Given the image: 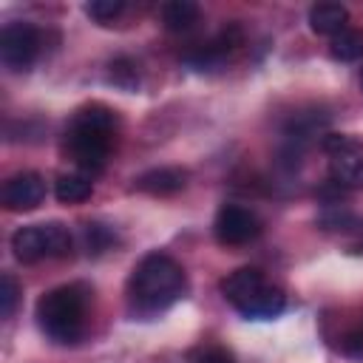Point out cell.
<instances>
[{
	"label": "cell",
	"instance_id": "13",
	"mask_svg": "<svg viewBox=\"0 0 363 363\" xmlns=\"http://www.w3.org/2000/svg\"><path fill=\"white\" fill-rule=\"evenodd\" d=\"M199 23V6L193 0H170L162 6V26L167 31H187Z\"/></svg>",
	"mask_w": 363,
	"mask_h": 363
},
{
	"label": "cell",
	"instance_id": "16",
	"mask_svg": "<svg viewBox=\"0 0 363 363\" xmlns=\"http://www.w3.org/2000/svg\"><path fill=\"white\" fill-rule=\"evenodd\" d=\"M17 295H20V286L14 281L11 272H3L0 275V315L3 318H11L14 306H17Z\"/></svg>",
	"mask_w": 363,
	"mask_h": 363
},
{
	"label": "cell",
	"instance_id": "10",
	"mask_svg": "<svg viewBox=\"0 0 363 363\" xmlns=\"http://www.w3.org/2000/svg\"><path fill=\"white\" fill-rule=\"evenodd\" d=\"M133 182H136L133 187L142 190V193H150V196H173V193L184 190L187 170H182V167H156V170L142 173Z\"/></svg>",
	"mask_w": 363,
	"mask_h": 363
},
{
	"label": "cell",
	"instance_id": "19",
	"mask_svg": "<svg viewBox=\"0 0 363 363\" xmlns=\"http://www.w3.org/2000/svg\"><path fill=\"white\" fill-rule=\"evenodd\" d=\"M360 88H363V68H360Z\"/></svg>",
	"mask_w": 363,
	"mask_h": 363
},
{
	"label": "cell",
	"instance_id": "3",
	"mask_svg": "<svg viewBox=\"0 0 363 363\" xmlns=\"http://www.w3.org/2000/svg\"><path fill=\"white\" fill-rule=\"evenodd\" d=\"M88 286L82 284H62L40 295L37 301V323L43 335L60 346H74L85 335V315H88Z\"/></svg>",
	"mask_w": 363,
	"mask_h": 363
},
{
	"label": "cell",
	"instance_id": "18",
	"mask_svg": "<svg viewBox=\"0 0 363 363\" xmlns=\"http://www.w3.org/2000/svg\"><path fill=\"white\" fill-rule=\"evenodd\" d=\"M111 82H116V85H122V88H133V85L139 82L133 62H128V60L111 62Z\"/></svg>",
	"mask_w": 363,
	"mask_h": 363
},
{
	"label": "cell",
	"instance_id": "6",
	"mask_svg": "<svg viewBox=\"0 0 363 363\" xmlns=\"http://www.w3.org/2000/svg\"><path fill=\"white\" fill-rule=\"evenodd\" d=\"M323 150L329 156L332 184L343 190H363V147L343 133H329L323 139Z\"/></svg>",
	"mask_w": 363,
	"mask_h": 363
},
{
	"label": "cell",
	"instance_id": "4",
	"mask_svg": "<svg viewBox=\"0 0 363 363\" xmlns=\"http://www.w3.org/2000/svg\"><path fill=\"white\" fill-rule=\"evenodd\" d=\"M221 295L250 320H272L284 312V292L255 267H241L221 281Z\"/></svg>",
	"mask_w": 363,
	"mask_h": 363
},
{
	"label": "cell",
	"instance_id": "7",
	"mask_svg": "<svg viewBox=\"0 0 363 363\" xmlns=\"http://www.w3.org/2000/svg\"><path fill=\"white\" fill-rule=\"evenodd\" d=\"M40 57V31L31 23H9L0 31V62L11 74L28 71Z\"/></svg>",
	"mask_w": 363,
	"mask_h": 363
},
{
	"label": "cell",
	"instance_id": "2",
	"mask_svg": "<svg viewBox=\"0 0 363 363\" xmlns=\"http://www.w3.org/2000/svg\"><path fill=\"white\" fill-rule=\"evenodd\" d=\"M113 130H116V116L111 108L94 102L79 108L65 130L62 147L68 159L88 176L99 173L108 164L111 147H113Z\"/></svg>",
	"mask_w": 363,
	"mask_h": 363
},
{
	"label": "cell",
	"instance_id": "1",
	"mask_svg": "<svg viewBox=\"0 0 363 363\" xmlns=\"http://www.w3.org/2000/svg\"><path fill=\"white\" fill-rule=\"evenodd\" d=\"M184 292V269L164 252L145 255L128 278V303L133 315L153 318L173 306Z\"/></svg>",
	"mask_w": 363,
	"mask_h": 363
},
{
	"label": "cell",
	"instance_id": "11",
	"mask_svg": "<svg viewBox=\"0 0 363 363\" xmlns=\"http://www.w3.org/2000/svg\"><path fill=\"white\" fill-rule=\"evenodd\" d=\"M346 20H349V11L346 6L340 3H315L309 9V28L315 34H329L335 37L337 31L346 28Z\"/></svg>",
	"mask_w": 363,
	"mask_h": 363
},
{
	"label": "cell",
	"instance_id": "12",
	"mask_svg": "<svg viewBox=\"0 0 363 363\" xmlns=\"http://www.w3.org/2000/svg\"><path fill=\"white\" fill-rule=\"evenodd\" d=\"M94 193V182L88 173L82 170H74V173H62L57 176L54 182V196L62 201V204H79L85 199H91Z\"/></svg>",
	"mask_w": 363,
	"mask_h": 363
},
{
	"label": "cell",
	"instance_id": "9",
	"mask_svg": "<svg viewBox=\"0 0 363 363\" xmlns=\"http://www.w3.org/2000/svg\"><path fill=\"white\" fill-rule=\"evenodd\" d=\"M43 199H45V182L34 170H26V173H17V176L6 179V184L0 190V201L11 213L34 210V207L43 204Z\"/></svg>",
	"mask_w": 363,
	"mask_h": 363
},
{
	"label": "cell",
	"instance_id": "14",
	"mask_svg": "<svg viewBox=\"0 0 363 363\" xmlns=\"http://www.w3.org/2000/svg\"><path fill=\"white\" fill-rule=\"evenodd\" d=\"M329 54H332L335 60H340V62H354V60H360V57H363V34L346 26L343 31H337V34L329 40Z\"/></svg>",
	"mask_w": 363,
	"mask_h": 363
},
{
	"label": "cell",
	"instance_id": "5",
	"mask_svg": "<svg viewBox=\"0 0 363 363\" xmlns=\"http://www.w3.org/2000/svg\"><path fill=\"white\" fill-rule=\"evenodd\" d=\"M11 250L14 258L23 264H37L43 258H62L71 252V233L60 221L28 224L11 235Z\"/></svg>",
	"mask_w": 363,
	"mask_h": 363
},
{
	"label": "cell",
	"instance_id": "15",
	"mask_svg": "<svg viewBox=\"0 0 363 363\" xmlns=\"http://www.w3.org/2000/svg\"><path fill=\"white\" fill-rule=\"evenodd\" d=\"M122 11H125V3L122 0H91V3H85V14L91 20H96V23H111Z\"/></svg>",
	"mask_w": 363,
	"mask_h": 363
},
{
	"label": "cell",
	"instance_id": "17",
	"mask_svg": "<svg viewBox=\"0 0 363 363\" xmlns=\"http://www.w3.org/2000/svg\"><path fill=\"white\" fill-rule=\"evenodd\" d=\"M190 363H235V357H233L230 349L210 343V346H199V349L190 354Z\"/></svg>",
	"mask_w": 363,
	"mask_h": 363
},
{
	"label": "cell",
	"instance_id": "8",
	"mask_svg": "<svg viewBox=\"0 0 363 363\" xmlns=\"http://www.w3.org/2000/svg\"><path fill=\"white\" fill-rule=\"evenodd\" d=\"M213 233H216L218 244H224V247H238V244H250L252 238L261 235V221H258V216L250 213L247 207L224 204V207L216 213Z\"/></svg>",
	"mask_w": 363,
	"mask_h": 363
}]
</instances>
